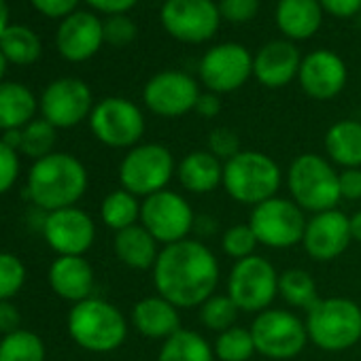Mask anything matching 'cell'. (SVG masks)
<instances>
[{
  "mask_svg": "<svg viewBox=\"0 0 361 361\" xmlns=\"http://www.w3.org/2000/svg\"><path fill=\"white\" fill-rule=\"evenodd\" d=\"M325 13L334 18H353L361 11V0H319Z\"/></svg>",
  "mask_w": 361,
  "mask_h": 361,
  "instance_id": "obj_46",
  "label": "cell"
},
{
  "mask_svg": "<svg viewBox=\"0 0 361 361\" xmlns=\"http://www.w3.org/2000/svg\"><path fill=\"white\" fill-rule=\"evenodd\" d=\"M346 75V64L338 54L317 49L302 58L298 81L302 92L312 100H331L344 90Z\"/></svg>",
  "mask_w": 361,
  "mask_h": 361,
  "instance_id": "obj_19",
  "label": "cell"
},
{
  "mask_svg": "<svg viewBox=\"0 0 361 361\" xmlns=\"http://www.w3.org/2000/svg\"><path fill=\"white\" fill-rule=\"evenodd\" d=\"M350 236H353L355 243L361 245V211L350 215Z\"/></svg>",
  "mask_w": 361,
  "mask_h": 361,
  "instance_id": "obj_51",
  "label": "cell"
},
{
  "mask_svg": "<svg viewBox=\"0 0 361 361\" xmlns=\"http://www.w3.org/2000/svg\"><path fill=\"white\" fill-rule=\"evenodd\" d=\"M306 221V213L291 198L274 196L253 207L247 224L255 232L262 247L283 251L302 245Z\"/></svg>",
  "mask_w": 361,
  "mask_h": 361,
  "instance_id": "obj_10",
  "label": "cell"
},
{
  "mask_svg": "<svg viewBox=\"0 0 361 361\" xmlns=\"http://www.w3.org/2000/svg\"><path fill=\"white\" fill-rule=\"evenodd\" d=\"M308 342L327 353H342L361 340V306L348 298H321L306 312Z\"/></svg>",
  "mask_w": 361,
  "mask_h": 361,
  "instance_id": "obj_6",
  "label": "cell"
},
{
  "mask_svg": "<svg viewBox=\"0 0 361 361\" xmlns=\"http://www.w3.org/2000/svg\"><path fill=\"white\" fill-rule=\"evenodd\" d=\"M22 159L16 149L0 140V196H5L20 178Z\"/></svg>",
  "mask_w": 361,
  "mask_h": 361,
  "instance_id": "obj_39",
  "label": "cell"
},
{
  "mask_svg": "<svg viewBox=\"0 0 361 361\" xmlns=\"http://www.w3.org/2000/svg\"><path fill=\"white\" fill-rule=\"evenodd\" d=\"M157 361H215V353L200 331L183 327L161 342Z\"/></svg>",
  "mask_w": 361,
  "mask_h": 361,
  "instance_id": "obj_29",
  "label": "cell"
},
{
  "mask_svg": "<svg viewBox=\"0 0 361 361\" xmlns=\"http://www.w3.org/2000/svg\"><path fill=\"white\" fill-rule=\"evenodd\" d=\"M7 66H9V62H7V58L3 56V51H0V83H3V77H5V73H7Z\"/></svg>",
  "mask_w": 361,
  "mask_h": 361,
  "instance_id": "obj_53",
  "label": "cell"
},
{
  "mask_svg": "<svg viewBox=\"0 0 361 361\" xmlns=\"http://www.w3.org/2000/svg\"><path fill=\"white\" fill-rule=\"evenodd\" d=\"M238 314H240V308L234 304V300L228 293H215L198 308L200 323L215 334H221L234 327L238 321Z\"/></svg>",
  "mask_w": 361,
  "mask_h": 361,
  "instance_id": "obj_35",
  "label": "cell"
},
{
  "mask_svg": "<svg viewBox=\"0 0 361 361\" xmlns=\"http://www.w3.org/2000/svg\"><path fill=\"white\" fill-rule=\"evenodd\" d=\"M151 274L155 291L176 308H200L217 293L221 266L204 240L185 238L161 247Z\"/></svg>",
  "mask_w": 361,
  "mask_h": 361,
  "instance_id": "obj_1",
  "label": "cell"
},
{
  "mask_svg": "<svg viewBox=\"0 0 361 361\" xmlns=\"http://www.w3.org/2000/svg\"><path fill=\"white\" fill-rule=\"evenodd\" d=\"M323 22V7L319 0H279L276 26L289 41L310 39Z\"/></svg>",
  "mask_w": 361,
  "mask_h": 361,
  "instance_id": "obj_25",
  "label": "cell"
},
{
  "mask_svg": "<svg viewBox=\"0 0 361 361\" xmlns=\"http://www.w3.org/2000/svg\"><path fill=\"white\" fill-rule=\"evenodd\" d=\"M338 185H340L342 200H348V202L361 200V168L338 170Z\"/></svg>",
  "mask_w": 361,
  "mask_h": 361,
  "instance_id": "obj_43",
  "label": "cell"
},
{
  "mask_svg": "<svg viewBox=\"0 0 361 361\" xmlns=\"http://www.w3.org/2000/svg\"><path fill=\"white\" fill-rule=\"evenodd\" d=\"M9 5L7 0H0V37L5 35V30L9 28Z\"/></svg>",
  "mask_w": 361,
  "mask_h": 361,
  "instance_id": "obj_52",
  "label": "cell"
},
{
  "mask_svg": "<svg viewBox=\"0 0 361 361\" xmlns=\"http://www.w3.org/2000/svg\"><path fill=\"white\" fill-rule=\"evenodd\" d=\"M213 353H215V359L219 361H249L257 353L251 329L234 325L217 334L213 342Z\"/></svg>",
  "mask_w": 361,
  "mask_h": 361,
  "instance_id": "obj_34",
  "label": "cell"
},
{
  "mask_svg": "<svg viewBox=\"0 0 361 361\" xmlns=\"http://www.w3.org/2000/svg\"><path fill=\"white\" fill-rule=\"evenodd\" d=\"M41 232L58 255H85L96 240V224L79 207L47 213L41 221Z\"/></svg>",
  "mask_w": 361,
  "mask_h": 361,
  "instance_id": "obj_17",
  "label": "cell"
},
{
  "mask_svg": "<svg viewBox=\"0 0 361 361\" xmlns=\"http://www.w3.org/2000/svg\"><path fill=\"white\" fill-rule=\"evenodd\" d=\"M279 274L274 264L262 255H251L247 259L234 262L226 293L234 300L240 312L259 314L272 308L279 298Z\"/></svg>",
  "mask_w": 361,
  "mask_h": 361,
  "instance_id": "obj_8",
  "label": "cell"
},
{
  "mask_svg": "<svg viewBox=\"0 0 361 361\" xmlns=\"http://www.w3.org/2000/svg\"><path fill=\"white\" fill-rule=\"evenodd\" d=\"M279 298L295 310H310L321 298L314 279L304 268H287L279 274Z\"/></svg>",
  "mask_w": 361,
  "mask_h": 361,
  "instance_id": "obj_31",
  "label": "cell"
},
{
  "mask_svg": "<svg viewBox=\"0 0 361 361\" xmlns=\"http://www.w3.org/2000/svg\"><path fill=\"white\" fill-rule=\"evenodd\" d=\"M104 43V26L90 11H75L62 20L56 32V47L68 62H85Z\"/></svg>",
  "mask_w": 361,
  "mask_h": 361,
  "instance_id": "obj_20",
  "label": "cell"
},
{
  "mask_svg": "<svg viewBox=\"0 0 361 361\" xmlns=\"http://www.w3.org/2000/svg\"><path fill=\"white\" fill-rule=\"evenodd\" d=\"M159 20L170 37L183 43H204L215 37L221 13L213 0H166Z\"/></svg>",
  "mask_w": 361,
  "mask_h": 361,
  "instance_id": "obj_13",
  "label": "cell"
},
{
  "mask_svg": "<svg viewBox=\"0 0 361 361\" xmlns=\"http://www.w3.org/2000/svg\"><path fill=\"white\" fill-rule=\"evenodd\" d=\"M0 140L7 142L11 149H16L20 153V145H22V130H9V132H3Z\"/></svg>",
  "mask_w": 361,
  "mask_h": 361,
  "instance_id": "obj_50",
  "label": "cell"
},
{
  "mask_svg": "<svg viewBox=\"0 0 361 361\" xmlns=\"http://www.w3.org/2000/svg\"><path fill=\"white\" fill-rule=\"evenodd\" d=\"M22 329V312L20 308L9 300V302H0V334L7 336Z\"/></svg>",
  "mask_w": 361,
  "mask_h": 361,
  "instance_id": "obj_45",
  "label": "cell"
},
{
  "mask_svg": "<svg viewBox=\"0 0 361 361\" xmlns=\"http://www.w3.org/2000/svg\"><path fill=\"white\" fill-rule=\"evenodd\" d=\"M66 327L73 342L83 350L113 353L126 342L130 323L115 304L92 295L73 304Z\"/></svg>",
  "mask_w": 361,
  "mask_h": 361,
  "instance_id": "obj_3",
  "label": "cell"
},
{
  "mask_svg": "<svg viewBox=\"0 0 361 361\" xmlns=\"http://www.w3.org/2000/svg\"><path fill=\"white\" fill-rule=\"evenodd\" d=\"M176 176L172 151L159 142H140L126 151L119 161V183L123 190L145 200L168 190Z\"/></svg>",
  "mask_w": 361,
  "mask_h": 361,
  "instance_id": "obj_7",
  "label": "cell"
},
{
  "mask_svg": "<svg viewBox=\"0 0 361 361\" xmlns=\"http://www.w3.org/2000/svg\"><path fill=\"white\" fill-rule=\"evenodd\" d=\"M251 336L257 355L274 361L298 357L308 344V331L304 319L287 308H268L255 314L251 323Z\"/></svg>",
  "mask_w": 361,
  "mask_h": 361,
  "instance_id": "obj_9",
  "label": "cell"
},
{
  "mask_svg": "<svg viewBox=\"0 0 361 361\" xmlns=\"http://www.w3.org/2000/svg\"><path fill=\"white\" fill-rule=\"evenodd\" d=\"M104 26V43L113 47H126L136 39V24L123 13V16H109Z\"/></svg>",
  "mask_w": 361,
  "mask_h": 361,
  "instance_id": "obj_40",
  "label": "cell"
},
{
  "mask_svg": "<svg viewBox=\"0 0 361 361\" xmlns=\"http://www.w3.org/2000/svg\"><path fill=\"white\" fill-rule=\"evenodd\" d=\"M85 3L106 16H123L138 3V0H85Z\"/></svg>",
  "mask_w": 361,
  "mask_h": 361,
  "instance_id": "obj_47",
  "label": "cell"
},
{
  "mask_svg": "<svg viewBox=\"0 0 361 361\" xmlns=\"http://www.w3.org/2000/svg\"><path fill=\"white\" fill-rule=\"evenodd\" d=\"M56 128L41 119H32L28 126L22 128V145H20V155H28L35 161L54 153L56 147Z\"/></svg>",
  "mask_w": 361,
  "mask_h": 361,
  "instance_id": "obj_36",
  "label": "cell"
},
{
  "mask_svg": "<svg viewBox=\"0 0 361 361\" xmlns=\"http://www.w3.org/2000/svg\"><path fill=\"white\" fill-rule=\"evenodd\" d=\"M200 117L204 119H213L221 113V98L219 94H213V92H202L198 102H196V109H194Z\"/></svg>",
  "mask_w": 361,
  "mask_h": 361,
  "instance_id": "obj_48",
  "label": "cell"
},
{
  "mask_svg": "<svg viewBox=\"0 0 361 361\" xmlns=\"http://www.w3.org/2000/svg\"><path fill=\"white\" fill-rule=\"evenodd\" d=\"M325 153L327 159L344 170V168H361V121L342 119L329 126L325 132Z\"/></svg>",
  "mask_w": 361,
  "mask_h": 361,
  "instance_id": "obj_27",
  "label": "cell"
},
{
  "mask_svg": "<svg viewBox=\"0 0 361 361\" xmlns=\"http://www.w3.org/2000/svg\"><path fill=\"white\" fill-rule=\"evenodd\" d=\"M217 159H221L224 164L228 159H232L234 155H238L243 151L240 147V136L230 130V128H217L209 134V147H207Z\"/></svg>",
  "mask_w": 361,
  "mask_h": 361,
  "instance_id": "obj_41",
  "label": "cell"
},
{
  "mask_svg": "<svg viewBox=\"0 0 361 361\" xmlns=\"http://www.w3.org/2000/svg\"><path fill=\"white\" fill-rule=\"evenodd\" d=\"M47 348L39 334L18 329L0 340V361H45Z\"/></svg>",
  "mask_w": 361,
  "mask_h": 361,
  "instance_id": "obj_33",
  "label": "cell"
},
{
  "mask_svg": "<svg viewBox=\"0 0 361 361\" xmlns=\"http://www.w3.org/2000/svg\"><path fill=\"white\" fill-rule=\"evenodd\" d=\"M43 119L56 130H68L90 119L94 111V96L85 81L75 77H62L51 81L39 100Z\"/></svg>",
  "mask_w": 361,
  "mask_h": 361,
  "instance_id": "obj_14",
  "label": "cell"
},
{
  "mask_svg": "<svg viewBox=\"0 0 361 361\" xmlns=\"http://www.w3.org/2000/svg\"><path fill=\"white\" fill-rule=\"evenodd\" d=\"M47 279L51 291L73 304L92 298L96 285L94 268L83 255H58L49 266Z\"/></svg>",
  "mask_w": 361,
  "mask_h": 361,
  "instance_id": "obj_22",
  "label": "cell"
},
{
  "mask_svg": "<svg viewBox=\"0 0 361 361\" xmlns=\"http://www.w3.org/2000/svg\"><path fill=\"white\" fill-rule=\"evenodd\" d=\"M285 183L289 190V198L306 215L338 209L342 200L338 170L327 157L319 153L298 155L285 172Z\"/></svg>",
  "mask_w": 361,
  "mask_h": 361,
  "instance_id": "obj_5",
  "label": "cell"
},
{
  "mask_svg": "<svg viewBox=\"0 0 361 361\" xmlns=\"http://www.w3.org/2000/svg\"><path fill=\"white\" fill-rule=\"evenodd\" d=\"M198 75L207 92L219 96L236 92L253 75V56L238 43L215 45L202 56Z\"/></svg>",
  "mask_w": 361,
  "mask_h": 361,
  "instance_id": "obj_15",
  "label": "cell"
},
{
  "mask_svg": "<svg viewBox=\"0 0 361 361\" xmlns=\"http://www.w3.org/2000/svg\"><path fill=\"white\" fill-rule=\"evenodd\" d=\"M350 243V217L344 215L340 209L323 211L308 217L302 247L310 259L334 262L348 249Z\"/></svg>",
  "mask_w": 361,
  "mask_h": 361,
  "instance_id": "obj_18",
  "label": "cell"
},
{
  "mask_svg": "<svg viewBox=\"0 0 361 361\" xmlns=\"http://www.w3.org/2000/svg\"><path fill=\"white\" fill-rule=\"evenodd\" d=\"M87 121L96 140L111 149H132L140 145L145 134L142 111L132 100L119 96H111L94 104Z\"/></svg>",
  "mask_w": 361,
  "mask_h": 361,
  "instance_id": "obj_12",
  "label": "cell"
},
{
  "mask_svg": "<svg viewBox=\"0 0 361 361\" xmlns=\"http://www.w3.org/2000/svg\"><path fill=\"white\" fill-rule=\"evenodd\" d=\"M0 51H3L9 64L30 66L41 58L43 45L35 30L22 24H11L5 35L0 37Z\"/></svg>",
  "mask_w": 361,
  "mask_h": 361,
  "instance_id": "obj_32",
  "label": "cell"
},
{
  "mask_svg": "<svg viewBox=\"0 0 361 361\" xmlns=\"http://www.w3.org/2000/svg\"><path fill=\"white\" fill-rule=\"evenodd\" d=\"M174 178L180 190L188 194H213L224 185V161L217 159L209 149L192 151L176 164Z\"/></svg>",
  "mask_w": 361,
  "mask_h": 361,
  "instance_id": "obj_24",
  "label": "cell"
},
{
  "mask_svg": "<svg viewBox=\"0 0 361 361\" xmlns=\"http://www.w3.org/2000/svg\"><path fill=\"white\" fill-rule=\"evenodd\" d=\"M215 230H217V221L213 217H196V226H194L196 234L204 236V232H207V236H211V234H215Z\"/></svg>",
  "mask_w": 361,
  "mask_h": 361,
  "instance_id": "obj_49",
  "label": "cell"
},
{
  "mask_svg": "<svg viewBox=\"0 0 361 361\" xmlns=\"http://www.w3.org/2000/svg\"><path fill=\"white\" fill-rule=\"evenodd\" d=\"M39 102L35 94L16 81L0 83V130H22L35 119Z\"/></svg>",
  "mask_w": 361,
  "mask_h": 361,
  "instance_id": "obj_28",
  "label": "cell"
},
{
  "mask_svg": "<svg viewBox=\"0 0 361 361\" xmlns=\"http://www.w3.org/2000/svg\"><path fill=\"white\" fill-rule=\"evenodd\" d=\"M140 204L142 200L130 194L128 190L119 188L104 196L100 202V219L102 224L113 230L115 234L140 224Z\"/></svg>",
  "mask_w": 361,
  "mask_h": 361,
  "instance_id": "obj_30",
  "label": "cell"
},
{
  "mask_svg": "<svg viewBox=\"0 0 361 361\" xmlns=\"http://www.w3.org/2000/svg\"><path fill=\"white\" fill-rule=\"evenodd\" d=\"M257 247H259L257 236H255V232L251 230L249 224H234L221 234V251L234 262L257 255L255 253Z\"/></svg>",
  "mask_w": 361,
  "mask_h": 361,
  "instance_id": "obj_37",
  "label": "cell"
},
{
  "mask_svg": "<svg viewBox=\"0 0 361 361\" xmlns=\"http://www.w3.org/2000/svg\"><path fill=\"white\" fill-rule=\"evenodd\" d=\"M281 166L264 151L243 149L238 155L224 164V190L226 194L247 207H257L274 196L283 185Z\"/></svg>",
  "mask_w": 361,
  "mask_h": 361,
  "instance_id": "obj_4",
  "label": "cell"
},
{
  "mask_svg": "<svg viewBox=\"0 0 361 361\" xmlns=\"http://www.w3.org/2000/svg\"><path fill=\"white\" fill-rule=\"evenodd\" d=\"M130 325L149 340H168L180 327V308L161 298L159 293L147 295L132 306Z\"/></svg>",
  "mask_w": 361,
  "mask_h": 361,
  "instance_id": "obj_23",
  "label": "cell"
},
{
  "mask_svg": "<svg viewBox=\"0 0 361 361\" xmlns=\"http://www.w3.org/2000/svg\"><path fill=\"white\" fill-rule=\"evenodd\" d=\"M259 9V0H221L219 13L224 20L234 24H245L255 18Z\"/></svg>",
  "mask_w": 361,
  "mask_h": 361,
  "instance_id": "obj_42",
  "label": "cell"
},
{
  "mask_svg": "<svg viewBox=\"0 0 361 361\" xmlns=\"http://www.w3.org/2000/svg\"><path fill=\"white\" fill-rule=\"evenodd\" d=\"M113 251L115 257L130 270H153L161 247L140 224H136L115 234Z\"/></svg>",
  "mask_w": 361,
  "mask_h": 361,
  "instance_id": "obj_26",
  "label": "cell"
},
{
  "mask_svg": "<svg viewBox=\"0 0 361 361\" xmlns=\"http://www.w3.org/2000/svg\"><path fill=\"white\" fill-rule=\"evenodd\" d=\"M30 3L45 18H62L64 20L71 13H75L79 0H30Z\"/></svg>",
  "mask_w": 361,
  "mask_h": 361,
  "instance_id": "obj_44",
  "label": "cell"
},
{
  "mask_svg": "<svg viewBox=\"0 0 361 361\" xmlns=\"http://www.w3.org/2000/svg\"><path fill=\"white\" fill-rule=\"evenodd\" d=\"M140 226L159 243V247H168L192 238L196 213L183 194L164 190L142 200Z\"/></svg>",
  "mask_w": 361,
  "mask_h": 361,
  "instance_id": "obj_11",
  "label": "cell"
},
{
  "mask_svg": "<svg viewBox=\"0 0 361 361\" xmlns=\"http://www.w3.org/2000/svg\"><path fill=\"white\" fill-rule=\"evenodd\" d=\"M200 94L198 81L188 73L164 71L147 81L142 100L145 106L157 117H180L196 109Z\"/></svg>",
  "mask_w": 361,
  "mask_h": 361,
  "instance_id": "obj_16",
  "label": "cell"
},
{
  "mask_svg": "<svg viewBox=\"0 0 361 361\" xmlns=\"http://www.w3.org/2000/svg\"><path fill=\"white\" fill-rule=\"evenodd\" d=\"M90 185L87 168L79 157L64 151H54L37 159L28 170L26 196L28 200L47 213L77 207Z\"/></svg>",
  "mask_w": 361,
  "mask_h": 361,
  "instance_id": "obj_2",
  "label": "cell"
},
{
  "mask_svg": "<svg viewBox=\"0 0 361 361\" xmlns=\"http://www.w3.org/2000/svg\"><path fill=\"white\" fill-rule=\"evenodd\" d=\"M26 276V266L18 255L0 251V302L13 300L22 291Z\"/></svg>",
  "mask_w": 361,
  "mask_h": 361,
  "instance_id": "obj_38",
  "label": "cell"
},
{
  "mask_svg": "<svg viewBox=\"0 0 361 361\" xmlns=\"http://www.w3.org/2000/svg\"><path fill=\"white\" fill-rule=\"evenodd\" d=\"M302 56L291 41H270L253 58V77L270 90L285 87L300 73Z\"/></svg>",
  "mask_w": 361,
  "mask_h": 361,
  "instance_id": "obj_21",
  "label": "cell"
}]
</instances>
